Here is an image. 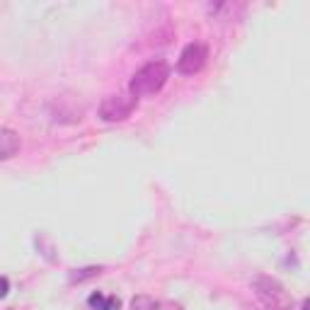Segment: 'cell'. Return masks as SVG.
<instances>
[{
    "mask_svg": "<svg viewBox=\"0 0 310 310\" xmlns=\"http://www.w3.org/2000/svg\"><path fill=\"white\" fill-rule=\"evenodd\" d=\"M206 58H209V49L199 42H194V44H187L184 46V51L179 54V61H177V70L182 75H194V73H199L201 68L206 66Z\"/></svg>",
    "mask_w": 310,
    "mask_h": 310,
    "instance_id": "5b68a950",
    "label": "cell"
},
{
    "mask_svg": "<svg viewBox=\"0 0 310 310\" xmlns=\"http://www.w3.org/2000/svg\"><path fill=\"white\" fill-rule=\"evenodd\" d=\"M8 288H10V281H8L5 277H0V298L8 296Z\"/></svg>",
    "mask_w": 310,
    "mask_h": 310,
    "instance_id": "8fae6325",
    "label": "cell"
},
{
    "mask_svg": "<svg viewBox=\"0 0 310 310\" xmlns=\"http://www.w3.org/2000/svg\"><path fill=\"white\" fill-rule=\"evenodd\" d=\"M133 109H136L133 95H109L100 104V117L104 122H124L131 117Z\"/></svg>",
    "mask_w": 310,
    "mask_h": 310,
    "instance_id": "277c9868",
    "label": "cell"
},
{
    "mask_svg": "<svg viewBox=\"0 0 310 310\" xmlns=\"http://www.w3.org/2000/svg\"><path fill=\"white\" fill-rule=\"evenodd\" d=\"M104 300H107V298L102 296L100 291H95V293H92V296L88 298V305L92 310H104Z\"/></svg>",
    "mask_w": 310,
    "mask_h": 310,
    "instance_id": "9c48e42d",
    "label": "cell"
},
{
    "mask_svg": "<svg viewBox=\"0 0 310 310\" xmlns=\"http://www.w3.org/2000/svg\"><path fill=\"white\" fill-rule=\"evenodd\" d=\"M102 272V266H85V269H75V272H70V284H83V281H88V279H95L97 274Z\"/></svg>",
    "mask_w": 310,
    "mask_h": 310,
    "instance_id": "52a82bcc",
    "label": "cell"
},
{
    "mask_svg": "<svg viewBox=\"0 0 310 310\" xmlns=\"http://www.w3.org/2000/svg\"><path fill=\"white\" fill-rule=\"evenodd\" d=\"M252 288H255L257 298L266 305V310H288L291 308L288 293L284 291V286L279 284L277 279L259 274V277L252 279Z\"/></svg>",
    "mask_w": 310,
    "mask_h": 310,
    "instance_id": "7a4b0ae2",
    "label": "cell"
},
{
    "mask_svg": "<svg viewBox=\"0 0 310 310\" xmlns=\"http://www.w3.org/2000/svg\"><path fill=\"white\" fill-rule=\"evenodd\" d=\"M122 308V300L117 298V296H109V298L104 300V310H119Z\"/></svg>",
    "mask_w": 310,
    "mask_h": 310,
    "instance_id": "30bf717a",
    "label": "cell"
},
{
    "mask_svg": "<svg viewBox=\"0 0 310 310\" xmlns=\"http://www.w3.org/2000/svg\"><path fill=\"white\" fill-rule=\"evenodd\" d=\"M49 114L58 124H78L85 114V104L75 95H61L49 104Z\"/></svg>",
    "mask_w": 310,
    "mask_h": 310,
    "instance_id": "3957f363",
    "label": "cell"
},
{
    "mask_svg": "<svg viewBox=\"0 0 310 310\" xmlns=\"http://www.w3.org/2000/svg\"><path fill=\"white\" fill-rule=\"evenodd\" d=\"M20 136L12 129H0V160H10L20 153Z\"/></svg>",
    "mask_w": 310,
    "mask_h": 310,
    "instance_id": "8992f818",
    "label": "cell"
},
{
    "mask_svg": "<svg viewBox=\"0 0 310 310\" xmlns=\"http://www.w3.org/2000/svg\"><path fill=\"white\" fill-rule=\"evenodd\" d=\"M300 310H308V300H303V303H300Z\"/></svg>",
    "mask_w": 310,
    "mask_h": 310,
    "instance_id": "7c38bea8",
    "label": "cell"
},
{
    "mask_svg": "<svg viewBox=\"0 0 310 310\" xmlns=\"http://www.w3.org/2000/svg\"><path fill=\"white\" fill-rule=\"evenodd\" d=\"M167 78H170V66H167L163 58H158V61H150V63H145L143 68H138L131 78V90L133 97H145V95H155V92H160V90L165 88Z\"/></svg>",
    "mask_w": 310,
    "mask_h": 310,
    "instance_id": "6da1fadb",
    "label": "cell"
},
{
    "mask_svg": "<svg viewBox=\"0 0 310 310\" xmlns=\"http://www.w3.org/2000/svg\"><path fill=\"white\" fill-rule=\"evenodd\" d=\"M158 308H160V303L155 298H150V296H145V293L133 296L131 300V310H158Z\"/></svg>",
    "mask_w": 310,
    "mask_h": 310,
    "instance_id": "ba28073f",
    "label": "cell"
}]
</instances>
